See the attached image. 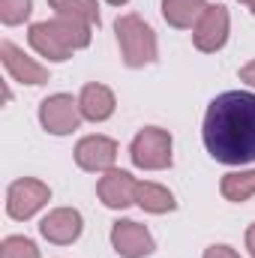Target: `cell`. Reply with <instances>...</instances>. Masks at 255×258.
<instances>
[{
  "mask_svg": "<svg viewBox=\"0 0 255 258\" xmlns=\"http://www.w3.org/2000/svg\"><path fill=\"white\" fill-rule=\"evenodd\" d=\"M30 45H33L36 54H42V57H48V60H54V63H63V60L72 57V51L63 45V39L51 30L48 21H39V24L30 27Z\"/></svg>",
  "mask_w": 255,
  "mask_h": 258,
  "instance_id": "cell-13",
  "label": "cell"
},
{
  "mask_svg": "<svg viewBox=\"0 0 255 258\" xmlns=\"http://www.w3.org/2000/svg\"><path fill=\"white\" fill-rule=\"evenodd\" d=\"M219 189H222V195L228 201H246V198H252L255 195V168L252 171H231V174H225L222 183H219Z\"/></svg>",
  "mask_w": 255,
  "mask_h": 258,
  "instance_id": "cell-17",
  "label": "cell"
},
{
  "mask_svg": "<svg viewBox=\"0 0 255 258\" xmlns=\"http://www.w3.org/2000/svg\"><path fill=\"white\" fill-rule=\"evenodd\" d=\"M111 6H123V3H129V0H108Z\"/></svg>",
  "mask_w": 255,
  "mask_h": 258,
  "instance_id": "cell-24",
  "label": "cell"
},
{
  "mask_svg": "<svg viewBox=\"0 0 255 258\" xmlns=\"http://www.w3.org/2000/svg\"><path fill=\"white\" fill-rule=\"evenodd\" d=\"M78 108H81V117L84 120H93V123H102L114 114L117 108V99L111 93V87L105 84H84L81 87V96H78Z\"/></svg>",
  "mask_w": 255,
  "mask_h": 258,
  "instance_id": "cell-12",
  "label": "cell"
},
{
  "mask_svg": "<svg viewBox=\"0 0 255 258\" xmlns=\"http://www.w3.org/2000/svg\"><path fill=\"white\" fill-rule=\"evenodd\" d=\"M39 123H42V129H48L51 135H69L72 129H78V123H81L78 99H72L69 93H54V96L42 99Z\"/></svg>",
  "mask_w": 255,
  "mask_h": 258,
  "instance_id": "cell-6",
  "label": "cell"
},
{
  "mask_svg": "<svg viewBox=\"0 0 255 258\" xmlns=\"http://www.w3.org/2000/svg\"><path fill=\"white\" fill-rule=\"evenodd\" d=\"M0 60L6 66V72L12 75V81H21V84H45L48 81V66L30 60L21 48H15L9 39L0 45Z\"/></svg>",
  "mask_w": 255,
  "mask_h": 258,
  "instance_id": "cell-11",
  "label": "cell"
},
{
  "mask_svg": "<svg viewBox=\"0 0 255 258\" xmlns=\"http://www.w3.org/2000/svg\"><path fill=\"white\" fill-rule=\"evenodd\" d=\"M240 81H246V84H252L255 87V60L246 66H240Z\"/></svg>",
  "mask_w": 255,
  "mask_h": 258,
  "instance_id": "cell-21",
  "label": "cell"
},
{
  "mask_svg": "<svg viewBox=\"0 0 255 258\" xmlns=\"http://www.w3.org/2000/svg\"><path fill=\"white\" fill-rule=\"evenodd\" d=\"M207 6H210L207 0H162V15L171 27L189 30L198 24V18L204 15Z\"/></svg>",
  "mask_w": 255,
  "mask_h": 258,
  "instance_id": "cell-14",
  "label": "cell"
},
{
  "mask_svg": "<svg viewBox=\"0 0 255 258\" xmlns=\"http://www.w3.org/2000/svg\"><path fill=\"white\" fill-rule=\"evenodd\" d=\"M135 204L147 213H168L177 207L174 195L168 192L165 186L159 183H138V195H135Z\"/></svg>",
  "mask_w": 255,
  "mask_h": 258,
  "instance_id": "cell-15",
  "label": "cell"
},
{
  "mask_svg": "<svg viewBox=\"0 0 255 258\" xmlns=\"http://www.w3.org/2000/svg\"><path fill=\"white\" fill-rule=\"evenodd\" d=\"M48 198H51V189H48L42 180H36V177H21V180H15V183L9 186V192H6V213H9L12 219L24 222V219H30L36 210H42V207L48 204Z\"/></svg>",
  "mask_w": 255,
  "mask_h": 258,
  "instance_id": "cell-4",
  "label": "cell"
},
{
  "mask_svg": "<svg viewBox=\"0 0 255 258\" xmlns=\"http://www.w3.org/2000/svg\"><path fill=\"white\" fill-rule=\"evenodd\" d=\"M48 6L54 9V15L75 18L81 24L99 27V6H96V0H48Z\"/></svg>",
  "mask_w": 255,
  "mask_h": 258,
  "instance_id": "cell-16",
  "label": "cell"
},
{
  "mask_svg": "<svg viewBox=\"0 0 255 258\" xmlns=\"http://www.w3.org/2000/svg\"><path fill=\"white\" fill-rule=\"evenodd\" d=\"M33 12V0H0V21L6 27L21 24Z\"/></svg>",
  "mask_w": 255,
  "mask_h": 258,
  "instance_id": "cell-18",
  "label": "cell"
},
{
  "mask_svg": "<svg viewBox=\"0 0 255 258\" xmlns=\"http://www.w3.org/2000/svg\"><path fill=\"white\" fill-rule=\"evenodd\" d=\"M228 27H231V18H228V9L222 3H210L204 9V15L198 18V24L192 27V42L198 51L204 54H213L219 51L225 42H228Z\"/></svg>",
  "mask_w": 255,
  "mask_h": 258,
  "instance_id": "cell-5",
  "label": "cell"
},
{
  "mask_svg": "<svg viewBox=\"0 0 255 258\" xmlns=\"http://www.w3.org/2000/svg\"><path fill=\"white\" fill-rule=\"evenodd\" d=\"M117 159V141L105 135H87L75 144V162L84 171H108Z\"/></svg>",
  "mask_w": 255,
  "mask_h": 258,
  "instance_id": "cell-8",
  "label": "cell"
},
{
  "mask_svg": "<svg viewBox=\"0 0 255 258\" xmlns=\"http://www.w3.org/2000/svg\"><path fill=\"white\" fill-rule=\"evenodd\" d=\"M204 147L216 162L246 165L255 162V93L228 90L207 105Z\"/></svg>",
  "mask_w": 255,
  "mask_h": 258,
  "instance_id": "cell-1",
  "label": "cell"
},
{
  "mask_svg": "<svg viewBox=\"0 0 255 258\" xmlns=\"http://www.w3.org/2000/svg\"><path fill=\"white\" fill-rule=\"evenodd\" d=\"M81 213L72 210V207H57L51 210L42 222H39V231L48 243H57V246H69L81 237Z\"/></svg>",
  "mask_w": 255,
  "mask_h": 258,
  "instance_id": "cell-10",
  "label": "cell"
},
{
  "mask_svg": "<svg viewBox=\"0 0 255 258\" xmlns=\"http://www.w3.org/2000/svg\"><path fill=\"white\" fill-rule=\"evenodd\" d=\"M240 3H243V6H249V9H252V15H255V0H240Z\"/></svg>",
  "mask_w": 255,
  "mask_h": 258,
  "instance_id": "cell-23",
  "label": "cell"
},
{
  "mask_svg": "<svg viewBox=\"0 0 255 258\" xmlns=\"http://www.w3.org/2000/svg\"><path fill=\"white\" fill-rule=\"evenodd\" d=\"M114 33H117V42H120V54H123V63L132 69H141V66L153 63L156 54H159V45H156V33L153 27L138 18V15H120L114 21Z\"/></svg>",
  "mask_w": 255,
  "mask_h": 258,
  "instance_id": "cell-2",
  "label": "cell"
},
{
  "mask_svg": "<svg viewBox=\"0 0 255 258\" xmlns=\"http://www.w3.org/2000/svg\"><path fill=\"white\" fill-rule=\"evenodd\" d=\"M204 258H240L231 246H207L204 249Z\"/></svg>",
  "mask_w": 255,
  "mask_h": 258,
  "instance_id": "cell-20",
  "label": "cell"
},
{
  "mask_svg": "<svg viewBox=\"0 0 255 258\" xmlns=\"http://www.w3.org/2000/svg\"><path fill=\"white\" fill-rule=\"evenodd\" d=\"M96 195L102 198L105 207L123 210V207H129L135 201V195H138V180L129 171H123V168H108L99 177V183H96Z\"/></svg>",
  "mask_w": 255,
  "mask_h": 258,
  "instance_id": "cell-9",
  "label": "cell"
},
{
  "mask_svg": "<svg viewBox=\"0 0 255 258\" xmlns=\"http://www.w3.org/2000/svg\"><path fill=\"white\" fill-rule=\"evenodd\" d=\"M129 159L135 168H144V171L171 168V135H168V129L144 126L129 144Z\"/></svg>",
  "mask_w": 255,
  "mask_h": 258,
  "instance_id": "cell-3",
  "label": "cell"
},
{
  "mask_svg": "<svg viewBox=\"0 0 255 258\" xmlns=\"http://www.w3.org/2000/svg\"><path fill=\"white\" fill-rule=\"evenodd\" d=\"M0 258H39V249L33 240L15 234V237H6L0 243Z\"/></svg>",
  "mask_w": 255,
  "mask_h": 258,
  "instance_id": "cell-19",
  "label": "cell"
},
{
  "mask_svg": "<svg viewBox=\"0 0 255 258\" xmlns=\"http://www.w3.org/2000/svg\"><path fill=\"white\" fill-rule=\"evenodd\" d=\"M246 249H249V255L255 258V222L246 228Z\"/></svg>",
  "mask_w": 255,
  "mask_h": 258,
  "instance_id": "cell-22",
  "label": "cell"
},
{
  "mask_svg": "<svg viewBox=\"0 0 255 258\" xmlns=\"http://www.w3.org/2000/svg\"><path fill=\"white\" fill-rule=\"evenodd\" d=\"M111 246L123 258H144L156 249L150 231L141 222H132V219H120V222L111 225Z\"/></svg>",
  "mask_w": 255,
  "mask_h": 258,
  "instance_id": "cell-7",
  "label": "cell"
}]
</instances>
